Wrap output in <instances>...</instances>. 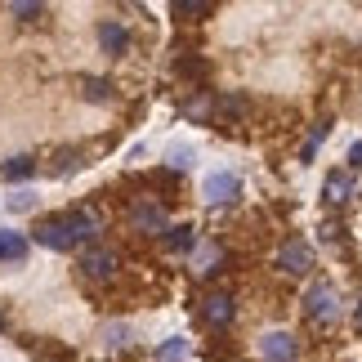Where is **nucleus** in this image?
<instances>
[{"instance_id": "obj_18", "label": "nucleus", "mask_w": 362, "mask_h": 362, "mask_svg": "<svg viewBox=\"0 0 362 362\" xmlns=\"http://www.w3.org/2000/svg\"><path fill=\"white\" fill-rule=\"evenodd\" d=\"M86 99H112V86H107V81H99V76H90V81H86Z\"/></svg>"}, {"instance_id": "obj_14", "label": "nucleus", "mask_w": 362, "mask_h": 362, "mask_svg": "<svg viewBox=\"0 0 362 362\" xmlns=\"http://www.w3.org/2000/svg\"><path fill=\"white\" fill-rule=\"evenodd\" d=\"M27 175H36V161L32 157H13L0 165V179H27Z\"/></svg>"}, {"instance_id": "obj_22", "label": "nucleus", "mask_w": 362, "mask_h": 362, "mask_svg": "<svg viewBox=\"0 0 362 362\" xmlns=\"http://www.w3.org/2000/svg\"><path fill=\"white\" fill-rule=\"evenodd\" d=\"M349 170H362V139L349 148Z\"/></svg>"}, {"instance_id": "obj_8", "label": "nucleus", "mask_w": 362, "mask_h": 362, "mask_svg": "<svg viewBox=\"0 0 362 362\" xmlns=\"http://www.w3.org/2000/svg\"><path fill=\"white\" fill-rule=\"evenodd\" d=\"M238 197H242L238 175H211V179H206V202H211V206H228Z\"/></svg>"}, {"instance_id": "obj_16", "label": "nucleus", "mask_w": 362, "mask_h": 362, "mask_svg": "<svg viewBox=\"0 0 362 362\" xmlns=\"http://www.w3.org/2000/svg\"><path fill=\"white\" fill-rule=\"evenodd\" d=\"M165 246H170V250H192V228L188 224L165 228Z\"/></svg>"}, {"instance_id": "obj_10", "label": "nucleus", "mask_w": 362, "mask_h": 362, "mask_svg": "<svg viewBox=\"0 0 362 362\" xmlns=\"http://www.w3.org/2000/svg\"><path fill=\"white\" fill-rule=\"evenodd\" d=\"M354 188H358V179H354L349 170H331L327 184H322V197H327L331 206H344V202L354 197Z\"/></svg>"}, {"instance_id": "obj_9", "label": "nucleus", "mask_w": 362, "mask_h": 362, "mask_svg": "<svg viewBox=\"0 0 362 362\" xmlns=\"http://www.w3.org/2000/svg\"><path fill=\"white\" fill-rule=\"evenodd\" d=\"M99 45H103V54H107V59H121V54L130 49V32H125L121 23H112V18H107V23H99Z\"/></svg>"}, {"instance_id": "obj_17", "label": "nucleus", "mask_w": 362, "mask_h": 362, "mask_svg": "<svg viewBox=\"0 0 362 362\" xmlns=\"http://www.w3.org/2000/svg\"><path fill=\"white\" fill-rule=\"evenodd\" d=\"M9 13H13V18H23V23H32V18H40V13H45V5H36V0H13Z\"/></svg>"}, {"instance_id": "obj_6", "label": "nucleus", "mask_w": 362, "mask_h": 362, "mask_svg": "<svg viewBox=\"0 0 362 362\" xmlns=\"http://www.w3.org/2000/svg\"><path fill=\"white\" fill-rule=\"evenodd\" d=\"M300 344L291 331H269V336H259V358L264 362H296Z\"/></svg>"}, {"instance_id": "obj_23", "label": "nucleus", "mask_w": 362, "mask_h": 362, "mask_svg": "<svg viewBox=\"0 0 362 362\" xmlns=\"http://www.w3.org/2000/svg\"><path fill=\"white\" fill-rule=\"evenodd\" d=\"M358 331H362V304H358Z\"/></svg>"}, {"instance_id": "obj_3", "label": "nucleus", "mask_w": 362, "mask_h": 362, "mask_svg": "<svg viewBox=\"0 0 362 362\" xmlns=\"http://www.w3.org/2000/svg\"><path fill=\"white\" fill-rule=\"evenodd\" d=\"M117 269H121V255L107 250V246H90L86 255H81V273H86L90 282H112Z\"/></svg>"}, {"instance_id": "obj_11", "label": "nucleus", "mask_w": 362, "mask_h": 362, "mask_svg": "<svg viewBox=\"0 0 362 362\" xmlns=\"http://www.w3.org/2000/svg\"><path fill=\"white\" fill-rule=\"evenodd\" d=\"M67 219H72L76 242H94V238H99V215H94L90 206H81V211H67Z\"/></svg>"}, {"instance_id": "obj_20", "label": "nucleus", "mask_w": 362, "mask_h": 362, "mask_svg": "<svg viewBox=\"0 0 362 362\" xmlns=\"http://www.w3.org/2000/svg\"><path fill=\"white\" fill-rule=\"evenodd\" d=\"M219 107H224V112H228V117H242V107H246V103L238 99V94H228V99H224V103H219Z\"/></svg>"}, {"instance_id": "obj_1", "label": "nucleus", "mask_w": 362, "mask_h": 362, "mask_svg": "<svg viewBox=\"0 0 362 362\" xmlns=\"http://www.w3.org/2000/svg\"><path fill=\"white\" fill-rule=\"evenodd\" d=\"M304 313L313 317V322H322V327H336L340 317H344V296L331 282H309V291H304Z\"/></svg>"}, {"instance_id": "obj_21", "label": "nucleus", "mask_w": 362, "mask_h": 362, "mask_svg": "<svg viewBox=\"0 0 362 362\" xmlns=\"http://www.w3.org/2000/svg\"><path fill=\"white\" fill-rule=\"evenodd\" d=\"M27 206H32V192H13L9 197V211H27Z\"/></svg>"}, {"instance_id": "obj_2", "label": "nucleus", "mask_w": 362, "mask_h": 362, "mask_svg": "<svg viewBox=\"0 0 362 362\" xmlns=\"http://www.w3.org/2000/svg\"><path fill=\"white\" fill-rule=\"evenodd\" d=\"M32 238L40 246H49V250H72L76 246V233H72V219H67V215H45L32 228Z\"/></svg>"}, {"instance_id": "obj_7", "label": "nucleus", "mask_w": 362, "mask_h": 362, "mask_svg": "<svg viewBox=\"0 0 362 362\" xmlns=\"http://www.w3.org/2000/svg\"><path fill=\"white\" fill-rule=\"evenodd\" d=\"M130 228L134 233H165V206H157V202H134L130 206Z\"/></svg>"}, {"instance_id": "obj_13", "label": "nucleus", "mask_w": 362, "mask_h": 362, "mask_svg": "<svg viewBox=\"0 0 362 362\" xmlns=\"http://www.w3.org/2000/svg\"><path fill=\"white\" fill-rule=\"evenodd\" d=\"M23 255H27L23 233H0V259H23Z\"/></svg>"}, {"instance_id": "obj_12", "label": "nucleus", "mask_w": 362, "mask_h": 362, "mask_svg": "<svg viewBox=\"0 0 362 362\" xmlns=\"http://www.w3.org/2000/svg\"><path fill=\"white\" fill-rule=\"evenodd\" d=\"M184 117L188 121H211L215 117V99L211 94H192V99L184 103Z\"/></svg>"}, {"instance_id": "obj_24", "label": "nucleus", "mask_w": 362, "mask_h": 362, "mask_svg": "<svg viewBox=\"0 0 362 362\" xmlns=\"http://www.w3.org/2000/svg\"><path fill=\"white\" fill-rule=\"evenodd\" d=\"M0 327H5V317H0Z\"/></svg>"}, {"instance_id": "obj_5", "label": "nucleus", "mask_w": 362, "mask_h": 362, "mask_svg": "<svg viewBox=\"0 0 362 362\" xmlns=\"http://www.w3.org/2000/svg\"><path fill=\"white\" fill-rule=\"evenodd\" d=\"M233 317H238V300H233L228 291H206V296H202V322L228 327Z\"/></svg>"}, {"instance_id": "obj_15", "label": "nucleus", "mask_w": 362, "mask_h": 362, "mask_svg": "<svg viewBox=\"0 0 362 362\" xmlns=\"http://www.w3.org/2000/svg\"><path fill=\"white\" fill-rule=\"evenodd\" d=\"M206 9H211L206 0H175V5H170V13H175V18H202Z\"/></svg>"}, {"instance_id": "obj_4", "label": "nucleus", "mask_w": 362, "mask_h": 362, "mask_svg": "<svg viewBox=\"0 0 362 362\" xmlns=\"http://www.w3.org/2000/svg\"><path fill=\"white\" fill-rule=\"evenodd\" d=\"M277 269L291 273V277H304L313 269V246L304 242V238H286L282 250H277Z\"/></svg>"}, {"instance_id": "obj_19", "label": "nucleus", "mask_w": 362, "mask_h": 362, "mask_svg": "<svg viewBox=\"0 0 362 362\" xmlns=\"http://www.w3.org/2000/svg\"><path fill=\"white\" fill-rule=\"evenodd\" d=\"M184 354H188V344H184V340H170V344H161V358H165V362H179Z\"/></svg>"}]
</instances>
